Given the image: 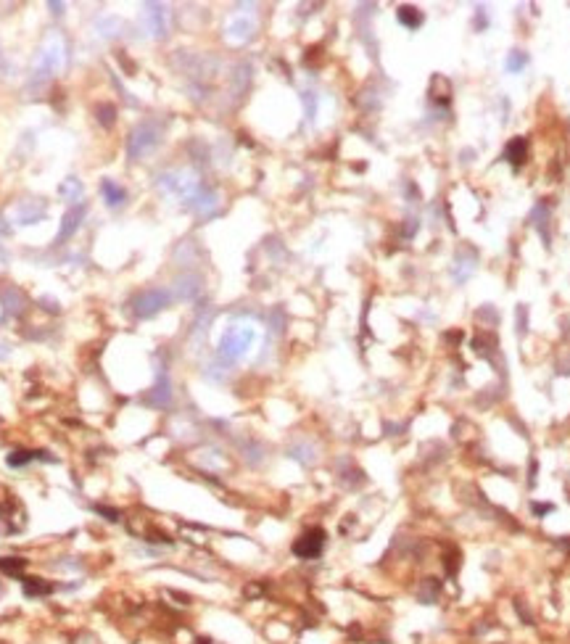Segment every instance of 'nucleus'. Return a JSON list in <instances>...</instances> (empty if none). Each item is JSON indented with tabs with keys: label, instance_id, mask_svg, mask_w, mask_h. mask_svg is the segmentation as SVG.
<instances>
[{
	"label": "nucleus",
	"instance_id": "f257e3e1",
	"mask_svg": "<svg viewBox=\"0 0 570 644\" xmlns=\"http://www.w3.org/2000/svg\"><path fill=\"white\" fill-rule=\"evenodd\" d=\"M253 338H256V330H253L251 325H233L224 330L222 341H219V359L227 364L233 362H241L246 354H248V349L253 346Z\"/></svg>",
	"mask_w": 570,
	"mask_h": 644
},
{
	"label": "nucleus",
	"instance_id": "f03ea898",
	"mask_svg": "<svg viewBox=\"0 0 570 644\" xmlns=\"http://www.w3.org/2000/svg\"><path fill=\"white\" fill-rule=\"evenodd\" d=\"M161 135H164V130H161L159 121H153V119L141 121V124L130 132V141H127V151H130L132 159H143V156H148L150 151L159 148Z\"/></svg>",
	"mask_w": 570,
	"mask_h": 644
},
{
	"label": "nucleus",
	"instance_id": "7ed1b4c3",
	"mask_svg": "<svg viewBox=\"0 0 570 644\" xmlns=\"http://www.w3.org/2000/svg\"><path fill=\"white\" fill-rule=\"evenodd\" d=\"M169 304V293L164 288H148L132 299V309L138 317H153Z\"/></svg>",
	"mask_w": 570,
	"mask_h": 644
},
{
	"label": "nucleus",
	"instance_id": "20e7f679",
	"mask_svg": "<svg viewBox=\"0 0 570 644\" xmlns=\"http://www.w3.org/2000/svg\"><path fill=\"white\" fill-rule=\"evenodd\" d=\"M322 547H325V531L322 528H312V531H307L299 542L293 544V552L299 555L301 560H312V557H317L319 552H322Z\"/></svg>",
	"mask_w": 570,
	"mask_h": 644
},
{
	"label": "nucleus",
	"instance_id": "39448f33",
	"mask_svg": "<svg viewBox=\"0 0 570 644\" xmlns=\"http://www.w3.org/2000/svg\"><path fill=\"white\" fill-rule=\"evenodd\" d=\"M224 35H227L230 43H246L253 35V21L248 16H238V19H233L227 24Z\"/></svg>",
	"mask_w": 570,
	"mask_h": 644
},
{
	"label": "nucleus",
	"instance_id": "423d86ee",
	"mask_svg": "<svg viewBox=\"0 0 570 644\" xmlns=\"http://www.w3.org/2000/svg\"><path fill=\"white\" fill-rule=\"evenodd\" d=\"M476 272V251L473 249H462L457 256V262H454V280L457 283H465Z\"/></svg>",
	"mask_w": 570,
	"mask_h": 644
},
{
	"label": "nucleus",
	"instance_id": "0eeeda50",
	"mask_svg": "<svg viewBox=\"0 0 570 644\" xmlns=\"http://www.w3.org/2000/svg\"><path fill=\"white\" fill-rule=\"evenodd\" d=\"M143 16H146V24H148L150 35H156V38L167 35V24H164V9H161V6H146Z\"/></svg>",
	"mask_w": 570,
	"mask_h": 644
},
{
	"label": "nucleus",
	"instance_id": "6e6552de",
	"mask_svg": "<svg viewBox=\"0 0 570 644\" xmlns=\"http://www.w3.org/2000/svg\"><path fill=\"white\" fill-rule=\"evenodd\" d=\"M525 156H528V141H525V138H515V141L507 143L505 159L510 161L513 167H520L525 161Z\"/></svg>",
	"mask_w": 570,
	"mask_h": 644
},
{
	"label": "nucleus",
	"instance_id": "1a4fd4ad",
	"mask_svg": "<svg viewBox=\"0 0 570 644\" xmlns=\"http://www.w3.org/2000/svg\"><path fill=\"white\" fill-rule=\"evenodd\" d=\"M43 214H45V206L35 204V201H24V204H19V209L13 212V217H16V222L19 224H32Z\"/></svg>",
	"mask_w": 570,
	"mask_h": 644
},
{
	"label": "nucleus",
	"instance_id": "9d476101",
	"mask_svg": "<svg viewBox=\"0 0 570 644\" xmlns=\"http://www.w3.org/2000/svg\"><path fill=\"white\" fill-rule=\"evenodd\" d=\"M101 196H103V201H106L109 206H119L124 201V196H127V193H124V187L116 185L114 180H103V182H101Z\"/></svg>",
	"mask_w": 570,
	"mask_h": 644
},
{
	"label": "nucleus",
	"instance_id": "9b49d317",
	"mask_svg": "<svg viewBox=\"0 0 570 644\" xmlns=\"http://www.w3.org/2000/svg\"><path fill=\"white\" fill-rule=\"evenodd\" d=\"M82 214H84V209H72V212L64 217V224H61V230H58V241H66L69 235L75 233L77 227H80V222H82Z\"/></svg>",
	"mask_w": 570,
	"mask_h": 644
},
{
	"label": "nucleus",
	"instance_id": "f8f14e48",
	"mask_svg": "<svg viewBox=\"0 0 570 644\" xmlns=\"http://www.w3.org/2000/svg\"><path fill=\"white\" fill-rule=\"evenodd\" d=\"M58 196L66 198L69 204H77V201L82 198V182H80V180H75V178H69L66 182H61V185H58Z\"/></svg>",
	"mask_w": 570,
	"mask_h": 644
},
{
	"label": "nucleus",
	"instance_id": "ddd939ff",
	"mask_svg": "<svg viewBox=\"0 0 570 644\" xmlns=\"http://www.w3.org/2000/svg\"><path fill=\"white\" fill-rule=\"evenodd\" d=\"M396 16H399V21H402L404 27L410 29H417L422 24V11H417L415 6H402V9L396 11Z\"/></svg>",
	"mask_w": 570,
	"mask_h": 644
},
{
	"label": "nucleus",
	"instance_id": "4468645a",
	"mask_svg": "<svg viewBox=\"0 0 570 644\" xmlns=\"http://www.w3.org/2000/svg\"><path fill=\"white\" fill-rule=\"evenodd\" d=\"M525 66H528V53H525V50H513V53L507 56V72H510V75H520Z\"/></svg>",
	"mask_w": 570,
	"mask_h": 644
},
{
	"label": "nucleus",
	"instance_id": "2eb2a0df",
	"mask_svg": "<svg viewBox=\"0 0 570 644\" xmlns=\"http://www.w3.org/2000/svg\"><path fill=\"white\" fill-rule=\"evenodd\" d=\"M198 278H193V275H187V278H182V280H177V293H180V299H193L196 296L198 290Z\"/></svg>",
	"mask_w": 570,
	"mask_h": 644
},
{
	"label": "nucleus",
	"instance_id": "dca6fc26",
	"mask_svg": "<svg viewBox=\"0 0 570 644\" xmlns=\"http://www.w3.org/2000/svg\"><path fill=\"white\" fill-rule=\"evenodd\" d=\"M24 591H27L29 597H32V594H50L53 586H50V584H40V579H27L24 581Z\"/></svg>",
	"mask_w": 570,
	"mask_h": 644
},
{
	"label": "nucleus",
	"instance_id": "f3484780",
	"mask_svg": "<svg viewBox=\"0 0 570 644\" xmlns=\"http://www.w3.org/2000/svg\"><path fill=\"white\" fill-rule=\"evenodd\" d=\"M21 568H24V560H21V557H3V560H0V570H6L11 576H16Z\"/></svg>",
	"mask_w": 570,
	"mask_h": 644
},
{
	"label": "nucleus",
	"instance_id": "a211bd4d",
	"mask_svg": "<svg viewBox=\"0 0 570 644\" xmlns=\"http://www.w3.org/2000/svg\"><path fill=\"white\" fill-rule=\"evenodd\" d=\"M29 459H35V454H32V452H24V449H19V452H11V454H9V465L11 467H21V465H27Z\"/></svg>",
	"mask_w": 570,
	"mask_h": 644
},
{
	"label": "nucleus",
	"instance_id": "6ab92c4d",
	"mask_svg": "<svg viewBox=\"0 0 570 644\" xmlns=\"http://www.w3.org/2000/svg\"><path fill=\"white\" fill-rule=\"evenodd\" d=\"M114 114H116V109H114V106H109V103H103L101 109H98V119H103V127H111V124H114Z\"/></svg>",
	"mask_w": 570,
	"mask_h": 644
},
{
	"label": "nucleus",
	"instance_id": "aec40b11",
	"mask_svg": "<svg viewBox=\"0 0 570 644\" xmlns=\"http://www.w3.org/2000/svg\"><path fill=\"white\" fill-rule=\"evenodd\" d=\"M9 354H11V349H9L6 344H3V341H0V359H6Z\"/></svg>",
	"mask_w": 570,
	"mask_h": 644
}]
</instances>
